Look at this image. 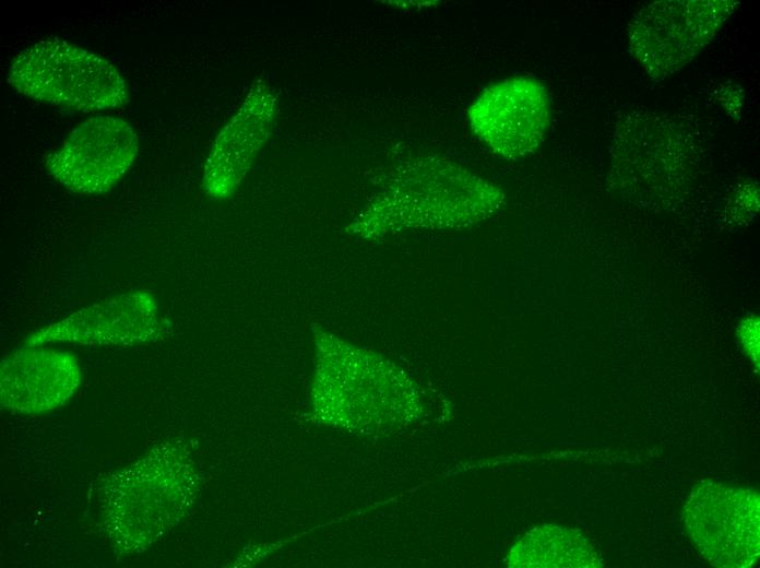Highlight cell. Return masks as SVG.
<instances>
[{
  "mask_svg": "<svg viewBox=\"0 0 760 568\" xmlns=\"http://www.w3.org/2000/svg\"><path fill=\"white\" fill-rule=\"evenodd\" d=\"M7 80L29 98L83 113L121 107L129 100L126 81L111 62L58 37L21 50Z\"/></svg>",
  "mask_w": 760,
  "mask_h": 568,
  "instance_id": "cell-1",
  "label": "cell"
},
{
  "mask_svg": "<svg viewBox=\"0 0 760 568\" xmlns=\"http://www.w3.org/2000/svg\"><path fill=\"white\" fill-rule=\"evenodd\" d=\"M159 446L116 472L100 494L105 530L120 552L138 553L153 544L171 523L174 468Z\"/></svg>",
  "mask_w": 760,
  "mask_h": 568,
  "instance_id": "cell-2",
  "label": "cell"
},
{
  "mask_svg": "<svg viewBox=\"0 0 760 568\" xmlns=\"http://www.w3.org/2000/svg\"><path fill=\"white\" fill-rule=\"evenodd\" d=\"M686 530L699 553L720 568H747L760 553V499L749 487L706 480L682 509Z\"/></svg>",
  "mask_w": 760,
  "mask_h": 568,
  "instance_id": "cell-3",
  "label": "cell"
},
{
  "mask_svg": "<svg viewBox=\"0 0 760 568\" xmlns=\"http://www.w3.org/2000/svg\"><path fill=\"white\" fill-rule=\"evenodd\" d=\"M734 1H656L629 26L630 49L652 76L664 78L691 60L737 7Z\"/></svg>",
  "mask_w": 760,
  "mask_h": 568,
  "instance_id": "cell-4",
  "label": "cell"
},
{
  "mask_svg": "<svg viewBox=\"0 0 760 568\" xmlns=\"http://www.w3.org/2000/svg\"><path fill=\"white\" fill-rule=\"evenodd\" d=\"M138 134L124 119L94 116L73 129L46 159L50 175L85 196L109 191L133 166Z\"/></svg>",
  "mask_w": 760,
  "mask_h": 568,
  "instance_id": "cell-5",
  "label": "cell"
},
{
  "mask_svg": "<svg viewBox=\"0 0 760 568\" xmlns=\"http://www.w3.org/2000/svg\"><path fill=\"white\" fill-rule=\"evenodd\" d=\"M467 117L474 133L494 153L518 159L544 141L550 104L539 81L513 76L486 87L471 105Z\"/></svg>",
  "mask_w": 760,
  "mask_h": 568,
  "instance_id": "cell-6",
  "label": "cell"
},
{
  "mask_svg": "<svg viewBox=\"0 0 760 568\" xmlns=\"http://www.w3.org/2000/svg\"><path fill=\"white\" fill-rule=\"evenodd\" d=\"M158 309L152 292L133 289L72 312L34 332L26 344L133 345L154 341L161 326Z\"/></svg>",
  "mask_w": 760,
  "mask_h": 568,
  "instance_id": "cell-7",
  "label": "cell"
},
{
  "mask_svg": "<svg viewBox=\"0 0 760 568\" xmlns=\"http://www.w3.org/2000/svg\"><path fill=\"white\" fill-rule=\"evenodd\" d=\"M82 370L66 351L26 345L0 365V403L14 413L37 415L67 403L81 384Z\"/></svg>",
  "mask_w": 760,
  "mask_h": 568,
  "instance_id": "cell-8",
  "label": "cell"
},
{
  "mask_svg": "<svg viewBox=\"0 0 760 568\" xmlns=\"http://www.w3.org/2000/svg\"><path fill=\"white\" fill-rule=\"evenodd\" d=\"M512 568H597L603 559L578 530L543 524L524 534L510 549Z\"/></svg>",
  "mask_w": 760,
  "mask_h": 568,
  "instance_id": "cell-9",
  "label": "cell"
},
{
  "mask_svg": "<svg viewBox=\"0 0 760 568\" xmlns=\"http://www.w3.org/2000/svg\"><path fill=\"white\" fill-rule=\"evenodd\" d=\"M738 338L747 355L753 364H759V319L755 315L741 320L738 327Z\"/></svg>",
  "mask_w": 760,
  "mask_h": 568,
  "instance_id": "cell-10",
  "label": "cell"
}]
</instances>
